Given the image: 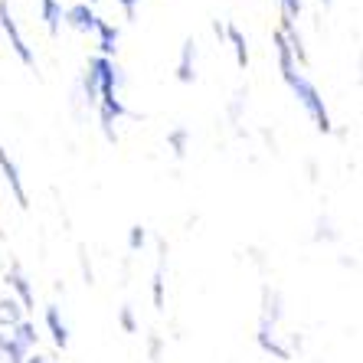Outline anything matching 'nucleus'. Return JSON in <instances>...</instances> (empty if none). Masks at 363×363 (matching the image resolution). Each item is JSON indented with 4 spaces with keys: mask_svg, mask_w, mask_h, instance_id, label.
I'll return each instance as SVG.
<instances>
[{
    "mask_svg": "<svg viewBox=\"0 0 363 363\" xmlns=\"http://www.w3.org/2000/svg\"><path fill=\"white\" fill-rule=\"evenodd\" d=\"M89 69H92L95 79H99V105H95V111H99L101 135H105V141L115 144V141H118L115 121L125 118V115H128L125 101L118 99L121 69L115 66V60H105V56H92V60H89Z\"/></svg>",
    "mask_w": 363,
    "mask_h": 363,
    "instance_id": "obj_1",
    "label": "nucleus"
},
{
    "mask_svg": "<svg viewBox=\"0 0 363 363\" xmlns=\"http://www.w3.org/2000/svg\"><path fill=\"white\" fill-rule=\"evenodd\" d=\"M281 79L288 82L291 95L298 99V105L308 111V118L314 121V128H318L321 135H330V131H334V121H330V111H328V105H324L321 92H318V85L304 76V72H298V69L295 72H288V76H281Z\"/></svg>",
    "mask_w": 363,
    "mask_h": 363,
    "instance_id": "obj_2",
    "label": "nucleus"
},
{
    "mask_svg": "<svg viewBox=\"0 0 363 363\" xmlns=\"http://www.w3.org/2000/svg\"><path fill=\"white\" fill-rule=\"evenodd\" d=\"M0 30H4V36L10 40V50L17 52V60L23 62L26 69H36V56H33V50L26 46L23 33H20V23L13 20V13H10V0H0Z\"/></svg>",
    "mask_w": 363,
    "mask_h": 363,
    "instance_id": "obj_3",
    "label": "nucleus"
},
{
    "mask_svg": "<svg viewBox=\"0 0 363 363\" xmlns=\"http://www.w3.org/2000/svg\"><path fill=\"white\" fill-rule=\"evenodd\" d=\"M0 174H4V180L10 184V194H13V200L20 203V210H26V206H30V196H26L23 177H20V167H17V161L4 151V147H0Z\"/></svg>",
    "mask_w": 363,
    "mask_h": 363,
    "instance_id": "obj_4",
    "label": "nucleus"
},
{
    "mask_svg": "<svg viewBox=\"0 0 363 363\" xmlns=\"http://www.w3.org/2000/svg\"><path fill=\"white\" fill-rule=\"evenodd\" d=\"M281 314H285V308H281V291L279 288H272V285H265L262 288V314H259V328L275 330V324L281 321Z\"/></svg>",
    "mask_w": 363,
    "mask_h": 363,
    "instance_id": "obj_5",
    "label": "nucleus"
},
{
    "mask_svg": "<svg viewBox=\"0 0 363 363\" xmlns=\"http://www.w3.org/2000/svg\"><path fill=\"white\" fill-rule=\"evenodd\" d=\"M95 20H99V13H95V7H89V4H72V7L62 10V23L72 26L76 33H92Z\"/></svg>",
    "mask_w": 363,
    "mask_h": 363,
    "instance_id": "obj_6",
    "label": "nucleus"
},
{
    "mask_svg": "<svg viewBox=\"0 0 363 363\" xmlns=\"http://www.w3.org/2000/svg\"><path fill=\"white\" fill-rule=\"evenodd\" d=\"M7 285L13 288V298H17V301L23 304V311H33V308H36L33 285H30V279H26V272L20 269V265H10V272H7Z\"/></svg>",
    "mask_w": 363,
    "mask_h": 363,
    "instance_id": "obj_7",
    "label": "nucleus"
},
{
    "mask_svg": "<svg viewBox=\"0 0 363 363\" xmlns=\"http://www.w3.org/2000/svg\"><path fill=\"white\" fill-rule=\"evenodd\" d=\"M95 36H99V56H105V60H111L115 52H118V40H121V30L111 20H95Z\"/></svg>",
    "mask_w": 363,
    "mask_h": 363,
    "instance_id": "obj_8",
    "label": "nucleus"
},
{
    "mask_svg": "<svg viewBox=\"0 0 363 363\" xmlns=\"http://www.w3.org/2000/svg\"><path fill=\"white\" fill-rule=\"evenodd\" d=\"M177 82L194 85L196 82V40L186 36L180 46V60H177Z\"/></svg>",
    "mask_w": 363,
    "mask_h": 363,
    "instance_id": "obj_9",
    "label": "nucleus"
},
{
    "mask_svg": "<svg viewBox=\"0 0 363 363\" xmlns=\"http://www.w3.org/2000/svg\"><path fill=\"white\" fill-rule=\"evenodd\" d=\"M43 321H46V330H50L52 344L60 347V350H66V347H69V324L62 321V311L56 308V304H46V314H43Z\"/></svg>",
    "mask_w": 363,
    "mask_h": 363,
    "instance_id": "obj_10",
    "label": "nucleus"
},
{
    "mask_svg": "<svg viewBox=\"0 0 363 363\" xmlns=\"http://www.w3.org/2000/svg\"><path fill=\"white\" fill-rule=\"evenodd\" d=\"M281 26H279V33L288 40V46H291V56H295V62H301V66H308V50H304V40H301V33H298V23L291 17H285L281 13Z\"/></svg>",
    "mask_w": 363,
    "mask_h": 363,
    "instance_id": "obj_11",
    "label": "nucleus"
},
{
    "mask_svg": "<svg viewBox=\"0 0 363 363\" xmlns=\"http://www.w3.org/2000/svg\"><path fill=\"white\" fill-rule=\"evenodd\" d=\"M157 252H161V259H157V269H154V279H151V298H154V308L164 311V269H167V242L164 239H157Z\"/></svg>",
    "mask_w": 363,
    "mask_h": 363,
    "instance_id": "obj_12",
    "label": "nucleus"
},
{
    "mask_svg": "<svg viewBox=\"0 0 363 363\" xmlns=\"http://www.w3.org/2000/svg\"><path fill=\"white\" fill-rule=\"evenodd\" d=\"M255 344L262 347L265 354H272V357H275V360H291V350L279 344V337H275V330H269V328H259V330H255Z\"/></svg>",
    "mask_w": 363,
    "mask_h": 363,
    "instance_id": "obj_13",
    "label": "nucleus"
},
{
    "mask_svg": "<svg viewBox=\"0 0 363 363\" xmlns=\"http://www.w3.org/2000/svg\"><path fill=\"white\" fill-rule=\"evenodd\" d=\"M40 20L46 23L50 36H60V30H62V4L60 0H40Z\"/></svg>",
    "mask_w": 363,
    "mask_h": 363,
    "instance_id": "obj_14",
    "label": "nucleus"
},
{
    "mask_svg": "<svg viewBox=\"0 0 363 363\" xmlns=\"http://www.w3.org/2000/svg\"><path fill=\"white\" fill-rule=\"evenodd\" d=\"M23 314H26L23 304H20L13 295H10V298H0V328H10V330H13L20 321H26Z\"/></svg>",
    "mask_w": 363,
    "mask_h": 363,
    "instance_id": "obj_15",
    "label": "nucleus"
},
{
    "mask_svg": "<svg viewBox=\"0 0 363 363\" xmlns=\"http://www.w3.org/2000/svg\"><path fill=\"white\" fill-rule=\"evenodd\" d=\"M226 40H229V46H233V52H236L239 69H245L249 66V43H245V33L236 23H226Z\"/></svg>",
    "mask_w": 363,
    "mask_h": 363,
    "instance_id": "obj_16",
    "label": "nucleus"
},
{
    "mask_svg": "<svg viewBox=\"0 0 363 363\" xmlns=\"http://www.w3.org/2000/svg\"><path fill=\"white\" fill-rule=\"evenodd\" d=\"M0 357H4L7 363H23L26 357H30V350H26L23 344H17L10 334H4V330H0Z\"/></svg>",
    "mask_w": 363,
    "mask_h": 363,
    "instance_id": "obj_17",
    "label": "nucleus"
},
{
    "mask_svg": "<svg viewBox=\"0 0 363 363\" xmlns=\"http://www.w3.org/2000/svg\"><path fill=\"white\" fill-rule=\"evenodd\" d=\"M10 337L17 340V344H23L26 350H33L36 340H40V334H36V324H33V321H20L17 328L10 330Z\"/></svg>",
    "mask_w": 363,
    "mask_h": 363,
    "instance_id": "obj_18",
    "label": "nucleus"
},
{
    "mask_svg": "<svg viewBox=\"0 0 363 363\" xmlns=\"http://www.w3.org/2000/svg\"><path fill=\"white\" fill-rule=\"evenodd\" d=\"M167 144H170V151H174V157H184L186 154V144H190V128H174L167 135Z\"/></svg>",
    "mask_w": 363,
    "mask_h": 363,
    "instance_id": "obj_19",
    "label": "nucleus"
},
{
    "mask_svg": "<svg viewBox=\"0 0 363 363\" xmlns=\"http://www.w3.org/2000/svg\"><path fill=\"white\" fill-rule=\"evenodd\" d=\"M118 324L125 334H138V321H135V308L131 304H121V311H118Z\"/></svg>",
    "mask_w": 363,
    "mask_h": 363,
    "instance_id": "obj_20",
    "label": "nucleus"
},
{
    "mask_svg": "<svg viewBox=\"0 0 363 363\" xmlns=\"http://www.w3.org/2000/svg\"><path fill=\"white\" fill-rule=\"evenodd\" d=\"M144 242H147V233H144V226L138 223V226H131L128 229V249L131 252H141L144 249Z\"/></svg>",
    "mask_w": 363,
    "mask_h": 363,
    "instance_id": "obj_21",
    "label": "nucleus"
},
{
    "mask_svg": "<svg viewBox=\"0 0 363 363\" xmlns=\"http://www.w3.org/2000/svg\"><path fill=\"white\" fill-rule=\"evenodd\" d=\"M279 7H281V13H285V17L298 20V17H301V10H304V4H301V0H279Z\"/></svg>",
    "mask_w": 363,
    "mask_h": 363,
    "instance_id": "obj_22",
    "label": "nucleus"
},
{
    "mask_svg": "<svg viewBox=\"0 0 363 363\" xmlns=\"http://www.w3.org/2000/svg\"><path fill=\"white\" fill-rule=\"evenodd\" d=\"M318 229H321V233H314V239H328V242H334V239H337V233H334V226H330L328 216H321V220H318Z\"/></svg>",
    "mask_w": 363,
    "mask_h": 363,
    "instance_id": "obj_23",
    "label": "nucleus"
},
{
    "mask_svg": "<svg viewBox=\"0 0 363 363\" xmlns=\"http://www.w3.org/2000/svg\"><path fill=\"white\" fill-rule=\"evenodd\" d=\"M161 347H164L161 334H151V337H147V354H151V363H161Z\"/></svg>",
    "mask_w": 363,
    "mask_h": 363,
    "instance_id": "obj_24",
    "label": "nucleus"
},
{
    "mask_svg": "<svg viewBox=\"0 0 363 363\" xmlns=\"http://www.w3.org/2000/svg\"><path fill=\"white\" fill-rule=\"evenodd\" d=\"M144 0H118V7H121V13H125V20H135V13H138V7H141Z\"/></svg>",
    "mask_w": 363,
    "mask_h": 363,
    "instance_id": "obj_25",
    "label": "nucleus"
},
{
    "mask_svg": "<svg viewBox=\"0 0 363 363\" xmlns=\"http://www.w3.org/2000/svg\"><path fill=\"white\" fill-rule=\"evenodd\" d=\"M23 363H50V360H46V357H43V354H30Z\"/></svg>",
    "mask_w": 363,
    "mask_h": 363,
    "instance_id": "obj_26",
    "label": "nucleus"
},
{
    "mask_svg": "<svg viewBox=\"0 0 363 363\" xmlns=\"http://www.w3.org/2000/svg\"><path fill=\"white\" fill-rule=\"evenodd\" d=\"M85 4H89V7H95V4H99V0H85Z\"/></svg>",
    "mask_w": 363,
    "mask_h": 363,
    "instance_id": "obj_27",
    "label": "nucleus"
},
{
    "mask_svg": "<svg viewBox=\"0 0 363 363\" xmlns=\"http://www.w3.org/2000/svg\"><path fill=\"white\" fill-rule=\"evenodd\" d=\"M321 4H324V7H330V4H334V0H321Z\"/></svg>",
    "mask_w": 363,
    "mask_h": 363,
    "instance_id": "obj_28",
    "label": "nucleus"
}]
</instances>
